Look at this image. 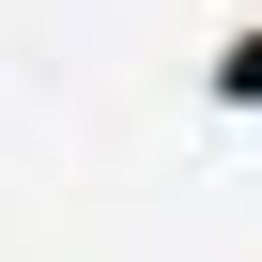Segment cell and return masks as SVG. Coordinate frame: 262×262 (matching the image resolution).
Segmentation results:
<instances>
[{
    "label": "cell",
    "instance_id": "1",
    "mask_svg": "<svg viewBox=\"0 0 262 262\" xmlns=\"http://www.w3.org/2000/svg\"><path fill=\"white\" fill-rule=\"evenodd\" d=\"M201 93H216V108H262V16H247V31H216V62H201Z\"/></svg>",
    "mask_w": 262,
    "mask_h": 262
}]
</instances>
